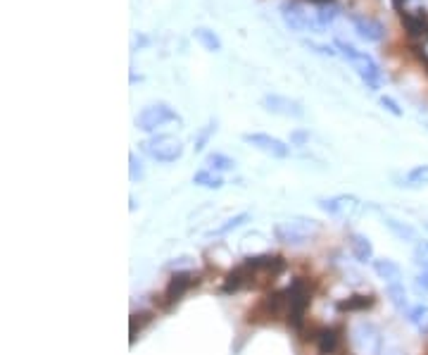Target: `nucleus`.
<instances>
[{"instance_id": "7ed1b4c3", "label": "nucleus", "mask_w": 428, "mask_h": 355, "mask_svg": "<svg viewBox=\"0 0 428 355\" xmlns=\"http://www.w3.org/2000/svg\"><path fill=\"white\" fill-rule=\"evenodd\" d=\"M321 231V224L312 217H290L285 222L274 224V236L285 246H302Z\"/></svg>"}, {"instance_id": "c756f323", "label": "nucleus", "mask_w": 428, "mask_h": 355, "mask_svg": "<svg viewBox=\"0 0 428 355\" xmlns=\"http://www.w3.org/2000/svg\"><path fill=\"white\" fill-rule=\"evenodd\" d=\"M414 291L419 296H428V267H421L419 274L414 276Z\"/></svg>"}, {"instance_id": "9b49d317", "label": "nucleus", "mask_w": 428, "mask_h": 355, "mask_svg": "<svg viewBox=\"0 0 428 355\" xmlns=\"http://www.w3.org/2000/svg\"><path fill=\"white\" fill-rule=\"evenodd\" d=\"M281 17H283V22H285V26L288 29H292V31H307V29H321V26L317 24V22H312L310 19V15L300 8L297 3H283L281 5Z\"/></svg>"}, {"instance_id": "cd10ccee", "label": "nucleus", "mask_w": 428, "mask_h": 355, "mask_svg": "<svg viewBox=\"0 0 428 355\" xmlns=\"http://www.w3.org/2000/svg\"><path fill=\"white\" fill-rule=\"evenodd\" d=\"M143 176H146L143 162L136 158V153H128V179H131V181H141Z\"/></svg>"}, {"instance_id": "f03ea898", "label": "nucleus", "mask_w": 428, "mask_h": 355, "mask_svg": "<svg viewBox=\"0 0 428 355\" xmlns=\"http://www.w3.org/2000/svg\"><path fill=\"white\" fill-rule=\"evenodd\" d=\"M283 303H285V324L292 331H300L307 322V310L312 305V289L302 276L292 279L288 286L283 289Z\"/></svg>"}, {"instance_id": "e433bc0d", "label": "nucleus", "mask_w": 428, "mask_h": 355, "mask_svg": "<svg viewBox=\"0 0 428 355\" xmlns=\"http://www.w3.org/2000/svg\"><path fill=\"white\" fill-rule=\"evenodd\" d=\"M390 3H392V8H395L397 12H404V3H407V0H390Z\"/></svg>"}, {"instance_id": "2eb2a0df", "label": "nucleus", "mask_w": 428, "mask_h": 355, "mask_svg": "<svg viewBox=\"0 0 428 355\" xmlns=\"http://www.w3.org/2000/svg\"><path fill=\"white\" fill-rule=\"evenodd\" d=\"M374 305H376L374 294H352L335 303V308H338V312H367Z\"/></svg>"}, {"instance_id": "f257e3e1", "label": "nucleus", "mask_w": 428, "mask_h": 355, "mask_svg": "<svg viewBox=\"0 0 428 355\" xmlns=\"http://www.w3.org/2000/svg\"><path fill=\"white\" fill-rule=\"evenodd\" d=\"M288 269L283 255L274 253H262V255H250L243 262H238L233 269H228L221 284L224 294H240V291H262L269 289L278 276Z\"/></svg>"}, {"instance_id": "a878e982", "label": "nucleus", "mask_w": 428, "mask_h": 355, "mask_svg": "<svg viewBox=\"0 0 428 355\" xmlns=\"http://www.w3.org/2000/svg\"><path fill=\"white\" fill-rule=\"evenodd\" d=\"M150 322H153V312H133L131 315V344Z\"/></svg>"}, {"instance_id": "b1692460", "label": "nucleus", "mask_w": 428, "mask_h": 355, "mask_svg": "<svg viewBox=\"0 0 428 355\" xmlns=\"http://www.w3.org/2000/svg\"><path fill=\"white\" fill-rule=\"evenodd\" d=\"M193 184H198V186H203V189L217 191L224 186V179H221L217 172H212V169H200V172L193 174Z\"/></svg>"}, {"instance_id": "1a4fd4ad", "label": "nucleus", "mask_w": 428, "mask_h": 355, "mask_svg": "<svg viewBox=\"0 0 428 355\" xmlns=\"http://www.w3.org/2000/svg\"><path fill=\"white\" fill-rule=\"evenodd\" d=\"M243 141H245L248 146L257 148L260 153L269 155V158H276V160H283L290 155V146H285L281 139L271 136V134H260V131L243 134Z\"/></svg>"}, {"instance_id": "f704fd0d", "label": "nucleus", "mask_w": 428, "mask_h": 355, "mask_svg": "<svg viewBox=\"0 0 428 355\" xmlns=\"http://www.w3.org/2000/svg\"><path fill=\"white\" fill-rule=\"evenodd\" d=\"M412 53L417 55V60L421 62V65H424V69H426V74H428V55L424 53V48H419V46H414L412 48Z\"/></svg>"}, {"instance_id": "473e14b6", "label": "nucleus", "mask_w": 428, "mask_h": 355, "mask_svg": "<svg viewBox=\"0 0 428 355\" xmlns=\"http://www.w3.org/2000/svg\"><path fill=\"white\" fill-rule=\"evenodd\" d=\"M307 141H310V131H305V129H295L290 134V144H295V146H305Z\"/></svg>"}, {"instance_id": "f8f14e48", "label": "nucleus", "mask_w": 428, "mask_h": 355, "mask_svg": "<svg viewBox=\"0 0 428 355\" xmlns=\"http://www.w3.org/2000/svg\"><path fill=\"white\" fill-rule=\"evenodd\" d=\"M350 22H352L357 36L369 41V44H378V41L385 39V26L383 22H378L374 17L367 15H350Z\"/></svg>"}, {"instance_id": "4468645a", "label": "nucleus", "mask_w": 428, "mask_h": 355, "mask_svg": "<svg viewBox=\"0 0 428 355\" xmlns=\"http://www.w3.org/2000/svg\"><path fill=\"white\" fill-rule=\"evenodd\" d=\"M314 346H317L319 355H333L340 346V331L335 326H319L317 339H314Z\"/></svg>"}, {"instance_id": "c9c22d12", "label": "nucleus", "mask_w": 428, "mask_h": 355, "mask_svg": "<svg viewBox=\"0 0 428 355\" xmlns=\"http://www.w3.org/2000/svg\"><path fill=\"white\" fill-rule=\"evenodd\" d=\"M148 46V39L143 36V34H136L133 36V51H138V48H146Z\"/></svg>"}, {"instance_id": "4c0bfd02", "label": "nucleus", "mask_w": 428, "mask_h": 355, "mask_svg": "<svg viewBox=\"0 0 428 355\" xmlns=\"http://www.w3.org/2000/svg\"><path fill=\"white\" fill-rule=\"evenodd\" d=\"M307 3H312V5H319V8H321V5H331L333 0H307Z\"/></svg>"}, {"instance_id": "393cba45", "label": "nucleus", "mask_w": 428, "mask_h": 355, "mask_svg": "<svg viewBox=\"0 0 428 355\" xmlns=\"http://www.w3.org/2000/svg\"><path fill=\"white\" fill-rule=\"evenodd\" d=\"M245 222H250V212H240V215L228 217L224 224L217 226V229H214V231H210V234H207V236H224V234L233 231V229H238V226H243Z\"/></svg>"}, {"instance_id": "39448f33", "label": "nucleus", "mask_w": 428, "mask_h": 355, "mask_svg": "<svg viewBox=\"0 0 428 355\" xmlns=\"http://www.w3.org/2000/svg\"><path fill=\"white\" fill-rule=\"evenodd\" d=\"M141 151L155 162H176L183 155V141L171 136V134H155V136L146 139L141 144Z\"/></svg>"}, {"instance_id": "423d86ee", "label": "nucleus", "mask_w": 428, "mask_h": 355, "mask_svg": "<svg viewBox=\"0 0 428 355\" xmlns=\"http://www.w3.org/2000/svg\"><path fill=\"white\" fill-rule=\"evenodd\" d=\"M198 284H200V274L190 272V269H176L160 296L162 310H171L174 305H178L185 298V294H188L193 286H198Z\"/></svg>"}, {"instance_id": "a211bd4d", "label": "nucleus", "mask_w": 428, "mask_h": 355, "mask_svg": "<svg viewBox=\"0 0 428 355\" xmlns=\"http://www.w3.org/2000/svg\"><path fill=\"white\" fill-rule=\"evenodd\" d=\"M397 186L404 189H424L428 186V165H417L412 167L404 176H397Z\"/></svg>"}, {"instance_id": "ddd939ff", "label": "nucleus", "mask_w": 428, "mask_h": 355, "mask_svg": "<svg viewBox=\"0 0 428 355\" xmlns=\"http://www.w3.org/2000/svg\"><path fill=\"white\" fill-rule=\"evenodd\" d=\"M399 22H402L404 31L412 39H426L428 41V12L426 10H414V12H399Z\"/></svg>"}, {"instance_id": "58836bf2", "label": "nucleus", "mask_w": 428, "mask_h": 355, "mask_svg": "<svg viewBox=\"0 0 428 355\" xmlns=\"http://www.w3.org/2000/svg\"><path fill=\"white\" fill-rule=\"evenodd\" d=\"M424 226H426V229H428V219H426V222H424Z\"/></svg>"}, {"instance_id": "72a5a7b5", "label": "nucleus", "mask_w": 428, "mask_h": 355, "mask_svg": "<svg viewBox=\"0 0 428 355\" xmlns=\"http://www.w3.org/2000/svg\"><path fill=\"white\" fill-rule=\"evenodd\" d=\"M307 48H312V51H317L321 55H328V58H333V55H335L333 48L326 46V44H314V41H307Z\"/></svg>"}, {"instance_id": "dca6fc26", "label": "nucleus", "mask_w": 428, "mask_h": 355, "mask_svg": "<svg viewBox=\"0 0 428 355\" xmlns=\"http://www.w3.org/2000/svg\"><path fill=\"white\" fill-rule=\"evenodd\" d=\"M350 251H352V258L362 265L374 260V246L364 234H350Z\"/></svg>"}, {"instance_id": "412c9836", "label": "nucleus", "mask_w": 428, "mask_h": 355, "mask_svg": "<svg viewBox=\"0 0 428 355\" xmlns=\"http://www.w3.org/2000/svg\"><path fill=\"white\" fill-rule=\"evenodd\" d=\"M385 294H388L390 303L395 305V308H397L399 312H404V315H407V310H409V301H407V289H404V284H402V281H392V284H388V286H385Z\"/></svg>"}, {"instance_id": "7c9ffc66", "label": "nucleus", "mask_w": 428, "mask_h": 355, "mask_svg": "<svg viewBox=\"0 0 428 355\" xmlns=\"http://www.w3.org/2000/svg\"><path fill=\"white\" fill-rule=\"evenodd\" d=\"M414 262H417L419 267H428V241H419V244L414 246Z\"/></svg>"}, {"instance_id": "6e6552de", "label": "nucleus", "mask_w": 428, "mask_h": 355, "mask_svg": "<svg viewBox=\"0 0 428 355\" xmlns=\"http://www.w3.org/2000/svg\"><path fill=\"white\" fill-rule=\"evenodd\" d=\"M319 208L331 217H340V219H355L362 212V201L352 194H338L331 198H319Z\"/></svg>"}, {"instance_id": "bb28decb", "label": "nucleus", "mask_w": 428, "mask_h": 355, "mask_svg": "<svg viewBox=\"0 0 428 355\" xmlns=\"http://www.w3.org/2000/svg\"><path fill=\"white\" fill-rule=\"evenodd\" d=\"M214 131H217V122H214V119H210V122H207L203 129L198 131V136H195V146H193V148H195V153L203 151V148L207 146V141L212 139Z\"/></svg>"}, {"instance_id": "2f4dec72", "label": "nucleus", "mask_w": 428, "mask_h": 355, "mask_svg": "<svg viewBox=\"0 0 428 355\" xmlns=\"http://www.w3.org/2000/svg\"><path fill=\"white\" fill-rule=\"evenodd\" d=\"M381 105H383L385 110L390 112V115H395V117H402V108H399V105H397L395 101H392L390 96H381Z\"/></svg>"}, {"instance_id": "6ab92c4d", "label": "nucleus", "mask_w": 428, "mask_h": 355, "mask_svg": "<svg viewBox=\"0 0 428 355\" xmlns=\"http://www.w3.org/2000/svg\"><path fill=\"white\" fill-rule=\"evenodd\" d=\"M383 224L388 226V231L399 241H417V229H414L409 222H402V219H395V217H385Z\"/></svg>"}, {"instance_id": "5701e85b", "label": "nucleus", "mask_w": 428, "mask_h": 355, "mask_svg": "<svg viewBox=\"0 0 428 355\" xmlns=\"http://www.w3.org/2000/svg\"><path fill=\"white\" fill-rule=\"evenodd\" d=\"M205 165H207V169H212V172L219 174V172H231L235 167V160L228 158L224 153H210L205 158Z\"/></svg>"}, {"instance_id": "aec40b11", "label": "nucleus", "mask_w": 428, "mask_h": 355, "mask_svg": "<svg viewBox=\"0 0 428 355\" xmlns=\"http://www.w3.org/2000/svg\"><path fill=\"white\" fill-rule=\"evenodd\" d=\"M193 39H195L198 44L210 53L221 51V39L212 29H207V26H195V29H193Z\"/></svg>"}, {"instance_id": "c85d7f7f", "label": "nucleus", "mask_w": 428, "mask_h": 355, "mask_svg": "<svg viewBox=\"0 0 428 355\" xmlns=\"http://www.w3.org/2000/svg\"><path fill=\"white\" fill-rule=\"evenodd\" d=\"M335 15H338V8H335L333 3H331V5H321L319 12H317V24H319V26L331 24L333 19H335Z\"/></svg>"}, {"instance_id": "4be33fe9", "label": "nucleus", "mask_w": 428, "mask_h": 355, "mask_svg": "<svg viewBox=\"0 0 428 355\" xmlns=\"http://www.w3.org/2000/svg\"><path fill=\"white\" fill-rule=\"evenodd\" d=\"M404 317H407V322L417 326L424 336H428V305H417V308H409Z\"/></svg>"}, {"instance_id": "20e7f679", "label": "nucleus", "mask_w": 428, "mask_h": 355, "mask_svg": "<svg viewBox=\"0 0 428 355\" xmlns=\"http://www.w3.org/2000/svg\"><path fill=\"white\" fill-rule=\"evenodd\" d=\"M335 48L342 53V58L350 60V65H352V69L357 72V76L367 84V89L371 91H378L381 89V69H378V65L374 62V58L367 53H360L355 46H350L347 41H335Z\"/></svg>"}, {"instance_id": "f3484780", "label": "nucleus", "mask_w": 428, "mask_h": 355, "mask_svg": "<svg viewBox=\"0 0 428 355\" xmlns=\"http://www.w3.org/2000/svg\"><path fill=\"white\" fill-rule=\"evenodd\" d=\"M371 265H374V272L378 274V279H383L385 284H392V281L402 279V267H399L395 260L378 258V260L371 262Z\"/></svg>"}, {"instance_id": "0eeeda50", "label": "nucleus", "mask_w": 428, "mask_h": 355, "mask_svg": "<svg viewBox=\"0 0 428 355\" xmlns=\"http://www.w3.org/2000/svg\"><path fill=\"white\" fill-rule=\"evenodd\" d=\"M169 122H178V124H181V115H178L174 108H169L167 103H153V105H148V108H143L138 115H136V119H133L136 129H141V131H157L160 126L169 124Z\"/></svg>"}, {"instance_id": "9d476101", "label": "nucleus", "mask_w": 428, "mask_h": 355, "mask_svg": "<svg viewBox=\"0 0 428 355\" xmlns=\"http://www.w3.org/2000/svg\"><path fill=\"white\" fill-rule=\"evenodd\" d=\"M262 108L271 112V115H278V117H292V119H300L305 115V108L300 101H292V98H285V96H264L262 98Z\"/></svg>"}]
</instances>
